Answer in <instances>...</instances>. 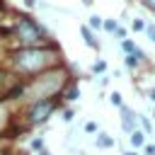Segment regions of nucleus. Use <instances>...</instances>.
I'll list each match as a JSON object with an SVG mask.
<instances>
[{"mask_svg": "<svg viewBox=\"0 0 155 155\" xmlns=\"http://www.w3.org/2000/svg\"><path fill=\"white\" fill-rule=\"evenodd\" d=\"M68 99H78V87H70L68 90Z\"/></svg>", "mask_w": 155, "mask_h": 155, "instance_id": "2eb2a0df", "label": "nucleus"}, {"mask_svg": "<svg viewBox=\"0 0 155 155\" xmlns=\"http://www.w3.org/2000/svg\"><path fill=\"white\" fill-rule=\"evenodd\" d=\"M111 104L121 107V94H119V92H114V94H111Z\"/></svg>", "mask_w": 155, "mask_h": 155, "instance_id": "4468645a", "label": "nucleus"}, {"mask_svg": "<svg viewBox=\"0 0 155 155\" xmlns=\"http://www.w3.org/2000/svg\"><path fill=\"white\" fill-rule=\"evenodd\" d=\"M145 153H148V155H155V145H148V148H145Z\"/></svg>", "mask_w": 155, "mask_h": 155, "instance_id": "6ab92c4d", "label": "nucleus"}, {"mask_svg": "<svg viewBox=\"0 0 155 155\" xmlns=\"http://www.w3.org/2000/svg\"><path fill=\"white\" fill-rule=\"evenodd\" d=\"M126 155H136V153H126Z\"/></svg>", "mask_w": 155, "mask_h": 155, "instance_id": "4be33fe9", "label": "nucleus"}, {"mask_svg": "<svg viewBox=\"0 0 155 155\" xmlns=\"http://www.w3.org/2000/svg\"><path fill=\"white\" fill-rule=\"evenodd\" d=\"M104 68H107V65H104V63H102V61H99V63H94V70H97V73H102V70H104Z\"/></svg>", "mask_w": 155, "mask_h": 155, "instance_id": "a211bd4d", "label": "nucleus"}, {"mask_svg": "<svg viewBox=\"0 0 155 155\" xmlns=\"http://www.w3.org/2000/svg\"><path fill=\"white\" fill-rule=\"evenodd\" d=\"M90 24H92V27H102V17L92 15V17H90Z\"/></svg>", "mask_w": 155, "mask_h": 155, "instance_id": "ddd939ff", "label": "nucleus"}, {"mask_svg": "<svg viewBox=\"0 0 155 155\" xmlns=\"http://www.w3.org/2000/svg\"><path fill=\"white\" fill-rule=\"evenodd\" d=\"M133 29H136V31H143V29H145V22H143V19H133Z\"/></svg>", "mask_w": 155, "mask_h": 155, "instance_id": "f8f14e48", "label": "nucleus"}, {"mask_svg": "<svg viewBox=\"0 0 155 155\" xmlns=\"http://www.w3.org/2000/svg\"><path fill=\"white\" fill-rule=\"evenodd\" d=\"M104 29H107V31H116L119 27H116V22H111V19H107V22H104Z\"/></svg>", "mask_w": 155, "mask_h": 155, "instance_id": "9b49d317", "label": "nucleus"}, {"mask_svg": "<svg viewBox=\"0 0 155 155\" xmlns=\"http://www.w3.org/2000/svg\"><path fill=\"white\" fill-rule=\"evenodd\" d=\"M85 2H92V0H85Z\"/></svg>", "mask_w": 155, "mask_h": 155, "instance_id": "5701e85b", "label": "nucleus"}, {"mask_svg": "<svg viewBox=\"0 0 155 155\" xmlns=\"http://www.w3.org/2000/svg\"><path fill=\"white\" fill-rule=\"evenodd\" d=\"M145 2H148V5H150V7L155 10V0H145Z\"/></svg>", "mask_w": 155, "mask_h": 155, "instance_id": "aec40b11", "label": "nucleus"}, {"mask_svg": "<svg viewBox=\"0 0 155 155\" xmlns=\"http://www.w3.org/2000/svg\"><path fill=\"white\" fill-rule=\"evenodd\" d=\"M82 36H85V41H87L92 48H97V41H94V36H92V31H90L87 27H82Z\"/></svg>", "mask_w": 155, "mask_h": 155, "instance_id": "0eeeda50", "label": "nucleus"}, {"mask_svg": "<svg viewBox=\"0 0 155 155\" xmlns=\"http://www.w3.org/2000/svg\"><path fill=\"white\" fill-rule=\"evenodd\" d=\"M85 131H90V133H94V131H97V124H92V121H87V124H85Z\"/></svg>", "mask_w": 155, "mask_h": 155, "instance_id": "dca6fc26", "label": "nucleus"}, {"mask_svg": "<svg viewBox=\"0 0 155 155\" xmlns=\"http://www.w3.org/2000/svg\"><path fill=\"white\" fill-rule=\"evenodd\" d=\"M121 48H124L126 53H138V48H136V46H133V41H128V39H124V41H121Z\"/></svg>", "mask_w": 155, "mask_h": 155, "instance_id": "6e6552de", "label": "nucleus"}, {"mask_svg": "<svg viewBox=\"0 0 155 155\" xmlns=\"http://www.w3.org/2000/svg\"><path fill=\"white\" fill-rule=\"evenodd\" d=\"M133 124H136L133 121V111L124 107V111H121V126H124V131H131L133 133Z\"/></svg>", "mask_w": 155, "mask_h": 155, "instance_id": "39448f33", "label": "nucleus"}, {"mask_svg": "<svg viewBox=\"0 0 155 155\" xmlns=\"http://www.w3.org/2000/svg\"><path fill=\"white\" fill-rule=\"evenodd\" d=\"M51 58H53V53L44 51V48H24V51L15 53V63L22 70H39L46 63H51Z\"/></svg>", "mask_w": 155, "mask_h": 155, "instance_id": "f257e3e1", "label": "nucleus"}, {"mask_svg": "<svg viewBox=\"0 0 155 155\" xmlns=\"http://www.w3.org/2000/svg\"><path fill=\"white\" fill-rule=\"evenodd\" d=\"M131 143H133L136 148H140V145H145V136H143L140 131H133V133H131Z\"/></svg>", "mask_w": 155, "mask_h": 155, "instance_id": "423d86ee", "label": "nucleus"}, {"mask_svg": "<svg viewBox=\"0 0 155 155\" xmlns=\"http://www.w3.org/2000/svg\"><path fill=\"white\" fill-rule=\"evenodd\" d=\"M138 56H140V53H128V56H126V65H128V68H136V65H138Z\"/></svg>", "mask_w": 155, "mask_h": 155, "instance_id": "1a4fd4ad", "label": "nucleus"}, {"mask_svg": "<svg viewBox=\"0 0 155 155\" xmlns=\"http://www.w3.org/2000/svg\"><path fill=\"white\" fill-rule=\"evenodd\" d=\"M97 143H99V145H102V148H109V145H111V143H114V140H111V138H109V136H104V133H102V136H99V138H97Z\"/></svg>", "mask_w": 155, "mask_h": 155, "instance_id": "9d476101", "label": "nucleus"}, {"mask_svg": "<svg viewBox=\"0 0 155 155\" xmlns=\"http://www.w3.org/2000/svg\"><path fill=\"white\" fill-rule=\"evenodd\" d=\"M61 85H63V73H61V70H56V73H48V75L39 78V82L31 87V94L41 102L44 97H48V94L58 92V90H61Z\"/></svg>", "mask_w": 155, "mask_h": 155, "instance_id": "f03ea898", "label": "nucleus"}, {"mask_svg": "<svg viewBox=\"0 0 155 155\" xmlns=\"http://www.w3.org/2000/svg\"><path fill=\"white\" fill-rule=\"evenodd\" d=\"M153 116H155V114H153Z\"/></svg>", "mask_w": 155, "mask_h": 155, "instance_id": "b1692460", "label": "nucleus"}, {"mask_svg": "<svg viewBox=\"0 0 155 155\" xmlns=\"http://www.w3.org/2000/svg\"><path fill=\"white\" fill-rule=\"evenodd\" d=\"M145 31H148V36H150V39H153V41H155V27H153V24H150V27H145Z\"/></svg>", "mask_w": 155, "mask_h": 155, "instance_id": "f3484780", "label": "nucleus"}, {"mask_svg": "<svg viewBox=\"0 0 155 155\" xmlns=\"http://www.w3.org/2000/svg\"><path fill=\"white\" fill-rule=\"evenodd\" d=\"M150 97H153V102H155V90H153V94H150Z\"/></svg>", "mask_w": 155, "mask_h": 155, "instance_id": "412c9836", "label": "nucleus"}, {"mask_svg": "<svg viewBox=\"0 0 155 155\" xmlns=\"http://www.w3.org/2000/svg\"><path fill=\"white\" fill-rule=\"evenodd\" d=\"M53 102L51 99H41V102H36L34 107H31V111H29V119H31V124H39V121H46L48 119V114L53 111Z\"/></svg>", "mask_w": 155, "mask_h": 155, "instance_id": "20e7f679", "label": "nucleus"}, {"mask_svg": "<svg viewBox=\"0 0 155 155\" xmlns=\"http://www.w3.org/2000/svg\"><path fill=\"white\" fill-rule=\"evenodd\" d=\"M17 34H19V39L27 41V44H39V41L44 39V31H41L34 22H29V19H19V24H17Z\"/></svg>", "mask_w": 155, "mask_h": 155, "instance_id": "7ed1b4c3", "label": "nucleus"}]
</instances>
